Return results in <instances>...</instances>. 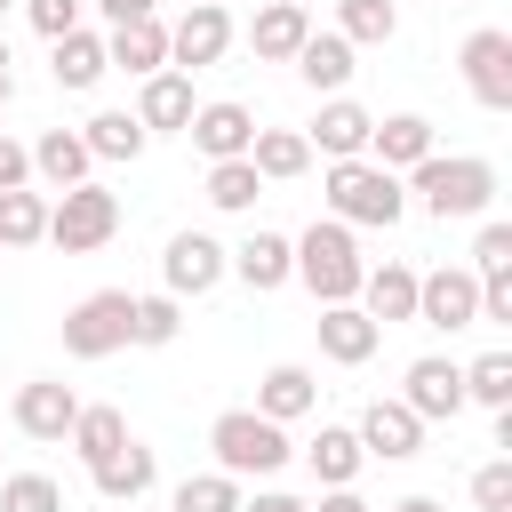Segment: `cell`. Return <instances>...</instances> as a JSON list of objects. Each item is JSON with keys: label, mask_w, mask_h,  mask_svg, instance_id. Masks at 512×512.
I'll return each mask as SVG.
<instances>
[{"label": "cell", "mask_w": 512, "mask_h": 512, "mask_svg": "<svg viewBox=\"0 0 512 512\" xmlns=\"http://www.w3.org/2000/svg\"><path fill=\"white\" fill-rule=\"evenodd\" d=\"M80 8H88V0H24V16H32V32H40V40L80 32Z\"/></svg>", "instance_id": "cell-41"}, {"label": "cell", "mask_w": 512, "mask_h": 512, "mask_svg": "<svg viewBox=\"0 0 512 512\" xmlns=\"http://www.w3.org/2000/svg\"><path fill=\"white\" fill-rule=\"evenodd\" d=\"M224 280V240H208V232H176L168 248H160V288L184 304V296H208Z\"/></svg>", "instance_id": "cell-11"}, {"label": "cell", "mask_w": 512, "mask_h": 512, "mask_svg": "<svg viewBox=\"0 0 512 512\" xmlns=\"http://www.w3.org/2000/svg\"><path fill=\"white\" fill-rule=\"evenodd\" d=\"M224 48H232V16L224 8H184L168 24V72H208Z\"/></svg>", "instance_id": "cell-12"}, {"label": "cell", "mask_w": 512, "mask_h": 512, "mask_svg": "<svg viewBox=\"0 0 512 512\" xmlns=\"http://www.w3.org/2000/svg\"><path fill=\"white\" fill-rule=\"evenodd\" d=\"M24 184H32V152L16 136H0V192H24Z\"/></svg>", "instance_id": "cell-43"}, {"label": "cell", "mask_w": 512, "mask_h": 512, "mask_svg": "<svg viewBox=\"0 0 512 512\" xmlns=\"http://www.w3.org/2000/svg\"><path fill=\"white\" fill-rule=\"evenodd\" d=\"M128 312H136L128 288L80 296V304L64 312V352H72V360H112V352H128Z\"/></svg>", "instance_id": "cell-6"}, {"label": "cell", "mask_w": 512, "mask_h": 512, "mask_svg": "<svg viewBox=\"0 0 512 512\" xmlns=\"http://www.w3.org/2000/svg\"><path fill=\"white\" fill-rule=\"evenodd\" d=\"M392 512H448V504H432V496H400Z\"/></svg>", "instance_id": "cell-47"}, {"label": "cell", "mask_w": 512, "mask_h": 512, "mask_svg": "<svg viewBox=\"0 0 512 512\" xmlns=\"http://www.w3.org/2000/svg\"><path fill=\"white\" fill-rule=\"evenodd\" d=\"M320 200H328V216H336V224H368V232H392V224L408 216L400 176H384L376 160H328Z\"/></svg>", "instance_id": "cell-3"}, {"label": "cell", "mask_w": 512, "mask_h": 512, "mask_svg": "<svg viewBox=\"0 0 512 512\" xmlns=\"http://www.w3.org/2000/svg\"><path fill=\"white\" fill-rule=\"evenodd\" d=\"M456 72H464V88H472L480 112H512V32H496V24L464 32Z\"/></svg>", "instance_id": "cell-7"}, {"label": "cell", "mask_w": 512, "mask_h": 512, "mask_svg": "<svg viewBox=\"0 0 512 512\" xmlns=\"http://www.w3.org/2000/svg\"><path fill=\"white\" fill-rule=\"evenodd\" d=\"M32 152V176L48 184V192H72V184H88V144H80V128H40V144H24Z\"/></svg>", "instance_id": "cell-24"}, {"label": "cell", "mask_w": 512, "mask_h": 512, "mask_svg": "<svg viewBox=\"0 0 512 512\" xmlns=\"http://www.w3.org/2000/svg\"><path fill=\"white\" fill-rule=\"evenodd\" d=\"M48 240V192H0V248H40Z\"/></svg>", "instance_id": "cell-33"}, {"label": "cell", "mask_w": 512, "mask_h": 512, "mask_svg": "<svg viewBox=\"0 0 512 512\" xmlns=\"http://www.w3.org/2000/svg\"><path fill=\"white\" fill-rule=\"evenodd\" d=\"M208 448H216V472H232V480H264V472H280L296 456L288 448V424H272L256 408H224L208 424Z\"/></svg>", "instance_id": "cell-4"}, {"label": "cell", "mask_w": 512, "mask_h": 512, "mask_svg": "<svg viewBox=\"0 0 512 512\" xmlns=\"http://www.w3.org/2000/svg\"><path fill=\"white\" fill-rule=\"evenodd\" d=\"M192 112H200L192 72H152V80L136 88V120H144V136H184Z\"/></svg>", "instance_id": "cell-15"}, {"label": "cell", "mask_w": 512, "mask_h": 512, "mask_svg": "<svg viewBox=\"0 0 512 512\" xmlns=\"http://www.w3.org/2000/svg\"><path fill=\"white\" fill-rule=\"evenodd\" d=\"M472 504L480 512H512V456H496V464L472 472Z\"/></svg>", "instance_id": "cell-40"}, {"label": "cell", "mask_w": 512, "mask_h": 512, "mask_svg": "<svg viewBox=\"0 0 512 512\" xmlns=\"http://www.w3.org/2000/svg\"><path fill=\"white\" fill-rule=\"evenodd\" d=\"M96 16L120 32V24H144V16H160V0H96Z\"/></svg>", "instance_id": "cell-44"}, {"label": "cell", "mask_w": 512, "mask_h": 512, "mask_svg": "<svg viewBox=\"0 0 512 512\" xmlns=\"http://www.w3.org/2000/svg\"><path fill=\"white\" fill-rule=\"evenodd\" d=\"M168 512H240V480L232 472H192V480H176Z\"/></svg>", "instance_id": "cell-36"}, {"label": "cell", "mask_w": 512, "mask_h": 512, "mask_svg": "<svg viewBox=\"0 0 512 512\" xmlns=\"http://www.w3.org/2000/svg\"><path fill=\"white\" fill-rule=\"evenodd\" d=\"M416 320L424 328H480V280L464 264H440V272H416Z\"/></svg>", "instance_id": "cell-9"}, {"label": "cell", "mask_w": 512, "mask_h": 512, "mask_svg": "<svg viewBox=\"0 0 512 512\" xmlns=\"http://www.w3.org/2000/svg\"><path fill=\"white\" fill-rule=\"evenodd\" d=\"M240 512H304V496H288V488H256V496H240Z\"/></svg>", "instance_id": "cell-45"}, {"label": "cell", "mask_w": 512, "mask_h": 512, "mask_svg": "<svg viewBox=\"0 0 512 512\" xmlns=\"http://www.w3.org/2000/svg\"><path fill=\"white\" fill-rule=\"evenodd\" d=\"M72 416H80V392H72L64 376H32V384H16V400H8V424H16L24 440H64Z\"/></svg>", "instance_id": "cell-10"}, {"label": "cell", "mask_w": 512, "mask_h": 512, "mask_svg": "<svg viewBox=\"0 0 512 512\" xmlns=\"http://www.w3.org/2000/svg\"><path fill=\"white\" fill-rule=\"evenodd\" d=\"M480 328H512V280H480Z\"/></svg>", "instance_id": "cell-42"}, {"label": "cell", "mask_w": 512, "mask_h": 512, "mask_svg": "<svg viewBox=\"0 0 512 512\" xmlns=\"http://www.w3.org/2000/svg\"><path fill=\"white\" fill-rule=\"evenodd\" d=\"M352 40H336V32H312L304 48H296V80L304 88H320V96H344V80H352Z\"/></svg>", "instance_id": "cell-28"}, {"label": "cell", "mask_w": 512, "mask_h": 512, "mask_svg": "<svg viewBox=\"0 0 512 512\" xmlns=\"http://www.w3.org/2000/svg\"><path fill=\"white\" fill-rule=\"evenodd\" d=\"M224 272L240 280V288H256V296H272V288H288V272H296V248H288V232H248L240 248H224Z\"/></svg>", "instance_id": "cell-13"}, {"label": "cell", "mask_w": 512, "mask_h": 512, "mask_svg": "<svg viewBox=\"0 0 512 512\" xmlns=\"http://www.w3.org/2000/svg\"><path fill=\"white\" fill-rule=\"evenodd\" d=\"M208 160H248V144H256V112L248 104H232V96H216V104H200L192 112V128H184Z\"/></svg>", "instance_id": "cell-16"}, {"label": "cell", "mask_w": 512, "mask_h": 512, "mask_svg": "<svg viewBox=\"0 0 512 512\" xmlns=\"http://www.w3.org/2000/svg\"><path fill=\"white\" fill-rule=\"evenodd\" d=\"M312 328H320V360H336V368H360V360L384 344V328H376L360 304H320Z\"/></svg>", "instance_id": "cell-21"}, {"label": "cell", "mask_w": 512, "mask_h": 512, "mask_svg": "<svg viewBox=\"0 0 512 512\" xmlns=\"http://www.w3.org/2000/svg\"><path fill=\"white\" fill-rule=\"evenodd\" d=\"M248 168H256L264 184H296V176L312 168V144H304V128H256V144H248Z\"/></svg>", "instance_id": "cell-29"}, {"label": "cell", "mask_w": 512, "mask_h": 512, "mask_svg": "<svg viewBox=\"0 0 512 512\" xmlns=\"http://www.w3.org/2000/svg\"><path fill=\"white\" fill-rule=\"evenodd\" d=\"M0 512H64V488L48 472H8L0 480Z\"/></svg>", "instance_id": "cell-38"}, {"label": "cell", "mask_w": 512, "mask_h": 512, "mask_svg": "<svg viewBox=\"0 0 512 512\" xmlns=\"http://www.w3.org/2000/svg\"><path fill=\"white\" fill-rule=\"evenodd\" d=\"M0 256H8V248H0Z\"/></svg>", "instance_id": "cell-52"}, {"label": "cell", "mask_w": 512, "mask_h": 512, "mask_svg": "<svg viewBox=\"0 0 512 512\" xmlns=\"http://www.w3.org/2000/svg\"><path fill=\"white\" fill-rule=\"evenodd\" d=\"M400 32V8L392 0H336V40H352V48H384Z\"/></svg>", "instance_id": "cell-32"}, {"label": "cell", "mask_w": 512, "mask_h": 512, "mask_svg": "<svg viewBox=\"0 0 512 512\" xmlns=\"http://www.w3.org/2000/svg\"><path fill=\"white\" fill-rule=\"evenodd\" d=\"M184 336V304L160 288V296H136V312H128V344H144V352H160V344H176Z\"/></svg>", "instance_id": "cell-34"}, {"label": "cell", "mask_w": 512, "mask_h": 512, "mask_svg": "<svg viewBox=\"0 0 512 512\" xmlns=\"http://www.w3.org/2000/svg\"><path fill=\"white\" fill-rule=\"evenodd\" d=\"M304 464H312L320 488H352L368 456H360V432H352V424H320V440L304 448Z\"/></svg>", "instance_id": "cell-30"}, {"label": "cell", "mask_w": 512, "mask_h": 512, "mask_svg": "<svg viewBox=\"0 0 512 512\" xmlns=\"http://www.w3.org/2000/svg\"><path fill=\"white\" fill-rule=\"evenodd\" d=\"M192 8H224V0H192Z\"/></svg>", "instance_id": "cell-49"}, {"label": "cell", "mask_w": 512, "mask_h": 512, "mask_svg": "<svg viewBox=\"0 0 512 512\" xmlns=\"http://www.w3.org/2000/svg\"><path fill=\"white\" fill-rule=\"evenodd\" d=\"M368 128H376V112H368V104L328 96V104H320V120L304 128V144H312V152H328V160H368Z\"/></svg>", "instance_id": "cell-17"}, {"label": "cell", "mask_w": 512, "mask_h": 512, "mask_svg": "<svg viewBox=\"0 0 512 512\" xmlns=\"http://www.w3.org/2000/svg\"><path fill=\"white\" fill-rule=\"evenodd\" d=\"M80 144H88V160H144V120L136 112H96L88 128H80Z\"/></svg>", "instance_id": "cell-31"}, {"label": "cell", "mask_w": 512, "mask_h": 512, "mask_svg": "<svg viewBox=\"0 0 512 512\" xmlns=\"http://www.w3.org/2000/svg\"><path fill=\"white\" fill-rule=\"evenodd\" d=\"M256 192H264V176H256L248 160H208V208L248 216V208H256Z\"/></svg>", "instance_id": "cell-35"}, {"label": "cell", "mask_w": 512, "mask_h": 512, "mask_svg": "<svg viewBox=\"0 0 512 512\" xmlns=\"http://www.w3.org/2000/svg\"><path fill=\"white\" fill-rule=\"evenodd\" d=\"M400 192H416L424 200V216H440V224H456V216H488V200H496V160H480V152H432V160H416L408 168V184Z\"/></svg>", "instance_id": "cell-1"}, {"label": "cell", "mask_w": 512, "mask_h": 512, "mask_svg": "<svg viewBox=\"0 0 512 512\" xmlns=\"http://www.w3.org/2000/svg\"><path fill=\"white\" fill-rule=\"evenodd\" d=\"M128 512H136V504H128Z\"/></svg>", "instance_id": "cell-51"}, {"label": "cell", "mask_w": 512, "mask_h": 512, "mask_svg": "<svg viewBox=\"0 0 512 512\" xmlns=\"http://www.w3.org/2000/svg\"><path fill=\"white\" fill-rule=\"evenodd\" d=\"M288 248H296V272H288V280H304V288H312V304H352V296H360V272H368V256H360L352 224L320 216V224H304Z\"/></svg>", "instance_id": "cell-2"}, {"label": "cell", "mask_w": 512, "mask_h": 512, "mask_svg": "<svg viewBox=\"0 0 512 512\" xmlns=\"http://www.w3.org/2000/svg\"><path fill=\"white\" fill-rule=\"evenodd\" d=\"M64 440H72V448H80V464L96 472V464H112L136 432H128V416H120V408H104V400L88 408V400H80V416H72V432H64Z\"/></svg>", "instance_id": "cell-26"}, {"label": "cell", "mask_w": 512, "mask_h": 512, "mask_svg": "<svg viewBox=\"0 0 512 512\" xmlns=\"http://www.w3.org/2000/svg\"><path fill=\"white\" fill-rule=\"evenodd\" d=\"M8 8H16V0H0V16H8Z\"/></svg>", "instance_id": "cell-50"}, {"label": "cell", "mask_w": 512, "mask_h": 512, "mask_svg": "<svg viewBox=\"0 0 512 512\" xmlns=\"http://www.w3.org/2000/svg\"><path fill=\"white\" fill-rule=\"evenodd\" d=\"M48 48H56V56H48V72H56V88H72V96H80V88H96V80L112 72V64H104V32H88V24H80V32H64V40H48Z\"/></svg>", "instance_id": "cell-27"}, {"label": "cell", "mask_w": 512, "mask_h": 512, "mask_svg": "<svg viewBox=\"0 0 512 512\" xmlns=\"http://www.w3.org/2000/svg\"><path fill=\"white\" fill-rule=\"evenodd\" d=\"M440 144H432V120L424 112H392V120H376L368 128V160L384 168V176H400V168H416V160H432Z\"/></svg>", "instance_id": "cell-20"}, {"label": "cell", "mask_w": 512, "mask_h": 512, "mask_svg": "<svg viewBox=\"0 0 512 512\" xmlns=\"http://www.w3.org/2000/svg\"><path fill=\"white\" fill-rule=\"evenodd\" d=\"M400 408L416 416V424H456L472 400H464V360H440V352H424V360H408V376H400Z\"/></svg>", "instance_id": "cell-8"}, {"label": "cell", "mask_w": 512, "mask_h": 512, "mask_svg": "<svg viewBox=\"0 0 512 512\" xmlns=\"http://www.w3.org/2000/svg\"><path fill=\"white\" fill-rule=\"evenodd\" d=\"M88 480H96V496H104V504H144V496H152V480H160V456H152L144 440H128V448H120L112 464H96Z\"/></svg>", "instance_id": "cell-25"}, {"label": "cell", "mask_w": 512, "mask_h": 512, "mask_svg": "<svg viewBox=\"0 0 512 512\" xmlns=\"http://www.w3.org/2000/svg\"><path fill=\"white\" fill-rule=\"evenodd\" d=\"M304 40H312V8H304V0H264L256 24H248V48H256L264 64H296Z\"/></svg>", "instance_id": "cell-19"}, {"label": "cell", "mask_w": 512, "mask_h": 512, "mask_svg": "<svg viewBox=\"0 0 512 512\" xmlns=\"http://www.w3.org/2000/svg\"><path fill=\"white\" fill-rule=\"evenodd\" d=\"M320 408V376L304 368V360H280V368H264V384H256V416H272V424H296V416H312Z\"/></svg>", "instance_id": "cell-23"}, {"label": "cell", "mask_w": 512, "mask_h": 512, "mask_svg": "<svg viewBox=\"0 0 512 512\" xmlns=\"http://www.w3.org/2000/svg\"><path fill=\"white\" fill-rule=\"evenodd\" d=\"M104 64H112V72H128V80H152V72H168V24H160V16H144V24H120V32H104Z\"/></svg>", "instance_id": "cell-22"}, {"label": "cell", "mask_w": 512, "mask_h": 512, "mask_svg": "<svg viewBox=\"0 0 512 512\" xmlns=\"http://www.w3.org/2000/svg\"><path fill=\"white\" fill-rule=\"evenodd\" d=\"M352 432H360V456H384V464H408V456L424 448V424H416L400 400H368Z\"/></svg>", "instance_id": "cell-18"}, {"label": "cell", "mask_w": 512, "mask_h": 512, "mask_svg": "<svg viewBox=\"0 0 512 512\" xmlns=\"http://www.w3.org/2000/svg\"><path fill=\"white\" fill-rule=\"evenodd\" d=\"M464 400H480V408H512V352H480V360H464Z\"/></svg>", "instance_id": "cell-37"}, {"label": "cell", "mask_w": 512, "mask_h": 512, "mask_svg": "<svg viewBox=\"0 0 512 512\" xmlns=\"http://www.w3.org/2000/svg\"><path fill=\"white\" fill-rule=\"evenodd\" d=\"M472 280H512V224H480V240H472V264H464Z\"/></svg>", "instance_id": "cell-39"}, {"label": "cell", "mask_w": 512, "mask_h": 512, "mask_svg": "<svg viewBox=\"0 0 512 512\" xmlns=\"http://www.w3.org/2000/svg\"><path fill=\"white\" fill-rule=\"evenodd\" d=\"M16 96V72H8V40H0V104Z\"/></svg>", "instance_id": "cell-48"}, {"label": "cell", "mask_w": 512, "mask_h": 512, "mask_svg": "<svg viewBox=\"0 0 512 512\" xmlns=\"http://www.w3.org/2000/svg\"><path fill=\"white\" fill-rule=\"evenodd\" d=\"M304 512H368V504H360V488H328V496L304 504Z\"/></svg>", "instance_id": "cell-46"}, {"label": "cell", "mask_w": 512, "mask_h": 512, "mask_svg": "<svg viewBox=\"0 0 512 512\" xmlns=\"http://www.w3.org/2000/svg\"><path fill=\"white\" fill-rule=\"evenodd\" d=\"M112 232H120V192H104L96 176L48 200V240H56L64 256H96Z\"/></svg>", "instance_id": "cell-5"}, {"label": "cell", "mask_w": 512, "mask_h": 512, "mask_svg": "<svg viewBox=\"0 0 512 512\" xmlns=\"http://www.w3.org/2000/svg\"><path fill=\"white\" fill-rule=\"evenodd\" d=\"M376 328H400V320H416V264H400V256H384V264H368L360 272V296H352Z\"/></svg>", "instance_id": "cell-14"}]
</instances>
